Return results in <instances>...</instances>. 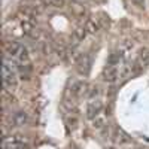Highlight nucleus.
<instances>
[{
  "mask_svg": "<svg viewBox=\"0 0 149 149\" xmlns=\"http://www.w3.org/2000/svg\"><path fill=\"white\" fill-rule=\"evenodd\" d=\"M2 81H3L5 90L14 91L18 86V67H17V63H15V60L9 58L8 55H5V58H3Z\"/></svg>",
  "mask_w": 149,
  "mask_h": 149,
  "instance_id": "f257e3e1",
  "label": "nucleus"
},
{
  "mask_svg": "<svg viewBox=\"0 0 149 149\" xmlns=\"http://www.w3.org/2000/svg\"><path fill=\"white\" fill-rule=\"evenodd\" d=\"M103 110V103L98 100V98H93V100L88 102V104H86V109H85V113H86V118L88 119H95L98 115L102 113Z\"/></svg>",
  "mask_w": 149,
  "mask_h": 149,
  "instance_id": "f03ea898",
  "label": "nucleus"
},
{
  "mask_svg": "<svg viewBox=\"0 0 149 149\" xmlns=\"http://www.w3.org/2000/svg\"><path fill=\"white\" fill-rule=\"evenodd\" d=\"M119 78H121V72H119L118 67L107 66V67L104 69V72H103V79H104L106 82H109V84L116 82Z\"/></svg>",
  "mask_w": 149,
  "mask_h": 149,
  "instance_id": "7ed1b4c3",
  "label": "nucleus"
},
{
  "mask_svg": "<svg viewBox=\"0 0 149 149\" xmlns=\"http://www.w3.org/2000/svg\"><path fill=\"white\" fill-rule=\"evenodd\" d=\"M113 142H115L116 145H119V146L128 145V143H131V137H130V136H128L125 131H124V130L116 128L115 133H113Z\"/></svg>",
  "mask_w": 149,
  "mask_h": 149,
  "instance_id": "20e7f679",
  "label": "nucleus"
},
{
  "mask_svg": "<svg viewBox=\"0 0 149 149\" xmlns=\"http://www.w3.org/2000/svg\"><path fill=\"white\" fill-rule=\"evenodd\" d=\"M29 122V115L24 110H17L14 115H12V124L15 127H24Z\"/></svg>",
  "mask_w": 149,
  "mask_h": 149,
  "instance_id": "39448f33",
  "label": "nucleus"
},
{
  "mask_svg": "<svg viewBox=\"0 0 149 149\" xmlns=\"http://www.w3.org/2000/svg\"><path fill=\"white\" fill-rule=\"evenodd\" d=\"M26 143V139L22 136H18V134H12V136H6L3 139V148L6 146H14V145H24Z\"/></svg>",
  "mask_w": 149,
  "mask_h": 149,
  "instance_id": "423d86ee",
  "label": "nucleus"
},
{
  "mask_svg": "<svg viewBox=\"0 0 149 149\" xmlns=\"http://www.w3.org/2000/svg\"><path fill=\"white\" fill-rule=\"evenodd\" d=\"M137 64L142 69L149 67V49L148 48H142L139 54H137Z\"/></svg>",
  "mask_w": 149,
  "mask_h": 149,
  "instance_id": "0eeeda50",
  "label": "nucleus"
},
{
  "mask_svg": "<svg viewBox=\"0 0 149 149\" xmlns=\"http://www.w3.org/2000/svg\"><path fill=\"white\" fill-rule=\"evenodd\" d=\"M84 90H85V84L81 82V81H73V82H72V86H69V91H70L72 97L81 95Z\"/></svg>",
  "mask_w": 149,
  "mask_h": 149,
  "instance_id": "6e6552de",
  "label": "nucleus"
},
{
  "mask_svg": "<svg viewBox=\"0 0 149 149\" xmlns=\"http://www.w3.org/2000/svg\"><path fill=\"white\" fill-rule=\"evenodd\" d=\"M121 61H122V52L121 51H113L107 57V66L118 67V64L121 63Z\"/></svg>",
  "mask_w": 149,
  "mask_h": 149,
  "instance_id": "1a4fd4ad",
  "label": "nucleus"
},
{
  "mask_svg": "<svg viewBox=\"0 0 149 149\" xmlns=\"http://www.w3.org/2000/svg\"><path fill=\"white\" fill-rule=\"evenodd\" d=\"M84 27L86 29V31H88L90 34H95L98 30H100V24H98L95 19H88V21L85 22Z\"/></svg>",
  "mask_w": 149,
  "mask_h": 149,
  "instance_id": "9d476101",
  "label": "nucleus"
},
{
  "mask_svg": "<svg viewBox=\"0 0 149 149\" xmlns=\"http://www.w3.org/2000/svg\"><path fill=\"white\" fill-rule=\"evenodd\" d=\"M90 57L88 55H84L82 57V60L79 61V66H78V69H79V72L81 73H88V70H90V67H91V63H90Z\"/></svg>",
  "mask_w": 149,
  "mask_h": 149,
  "instance_id": "9b49d317",
  "label": "nucleus"
},
{
  "mask_svg": "<svg viewBox=\"0 0 149 149\" xmlns=\"http://www.w3.org/2000/svg\"><path fill=\"white\" fill-rule=\"evenodd\" d=\"M86 29L85 27H76L73 30V39L76 40V42H82L85 37H86Z\"/></svg>",
  "mask_w": 149,
  "mask_h": 149,
  "instance_id": "f8f14e48",
  "label": "nucleus"
},
{
  "mask_svg": "<svg viewBox=\"0 0 149 149\" xmlns=\"http://www.w3.org/2000/svg\"><path fill=\"white\" fill-rule=\"evenodd\" d=\"M42 3H45V5L49 6V8H57V9H60V8H64L66 0H42Z\"/></svg>",
  "mask_w": 149,
  "mask_h": 149,
  "instance_id": "ddd939ff",
  "label": "nucleus"
},
{
  "mask_svg": "<svg viewBox=\"0 0 149 149\" xmlns=\"http://www.w3.org/2000/svg\"><path fill=\"white\" fill-rule=\"evenodd\" d=\"M94 122H93V125L95 127V128H102V127H104L106 125V119L104 118H102V116H97L95 119H93Z\"/></svg>",
  "mask_w": 149,
  "mask_h": 149,
  "instance_id": "4468645a",
  "label": "nucleus"
},
{
  "mask_svg": "<svg viewBox=\"0 0 149 149\" xmlns=\"http://www.w3.org/2000/svg\"><path fill=\"white\" fill-rule=\"evenodd\" d=\"M21 26H22V31H24V33H27V34L33 30V24H31L30 21H27V19H26V21H22Z\"/></svg>",
  "mask_w": 149,
  "mask_h": 149,
  "instance_id": "2eb2a0df",
  "label": "nucleus"
},
{
  "mask_svg": "<svg viewBox=\"0 0 149 149\" xmlns=\"http://www.w3.org/2000/svg\"><path fill=\"white\" fill-rule=\"evenodd\" d=\"M98 94V88L97 86H90V93H88V97L90 98H95Z\"/></svg>",
  "mask_w": 149,
  "mask_h": 149,
  "instance_id": "dca6fc26",
  "label": "nucleus"
},
{
  "mask_svg": "<svg viewBox=\"0 0 149 149\" xmlns=\"http://www.w3.org/2000/svg\"><path fill=\"white\" fill-rule=\"evenodd\" d=\"M131 2L136 5V6H139V8H145V3H146V0H131Z\"/></svg>",
  "mask_w": 149,
  "mask_h": 149,
  "instance_id": "f3484780",
  "label": "nucleus"
},
{
  "mask_svg": "<svg viewBox=\"0 0 149 149\" xmlns=\"http://www.w3.org/2000/svg\"><path fill=\"white\" fill-rule=\"evenodd\" d=\"M67 122H69V125H70V127H76V122H78V119L74 118V116H73V118L70 116V118L67 119Z\"/></svg>",
  "mask_w": 149,
  "mask_h": 149,
  "instance_id": "a211bd4d",
  "label": "nucleus"
}]
</instances>
